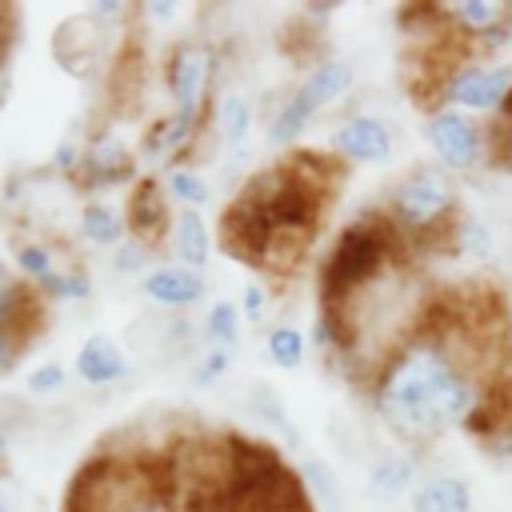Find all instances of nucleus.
<instances>
[{"instance_id":"1","label":"nucleus","mask_w":512,"mask_h":512,"mask_svg":"<svg viewBox=\"0 0 512 512\" xmlns=\"http://www.w3.org/2000/svg\"><path fill=\"white\" fill-rule=\"evenodd\" d=\"M468 400V380L456 372V360L432 340H420L408 352H400L388 364L376 392L380 412L408 436H428L460 420L468 412Z\"/></svg>"},{"instance_id":"2","label":"nucleus","mask_w":512,"mask_h":512,"mask_svg":"<svg viewBox=\"0 0 512 512\" xmlns=\"http://www.w3.org/2000/svg\"><path fill=\"white\" fill-rule=\"evenodd\" d=\"M168 472L152 460H92L68 492V512H172Z\"/></svg>"},{"instance_id":"3","label":"nucleus","mask_w":512,"mask_h":512,"mask_svg":"<svg viewBox=\"0 0 512 512\" xmlns=\"http://www.w3.org/2000/svg\"><path fill=\"white\" fill-rule=\"evenodd\" d=\"M384 256H388V232L376 228V224H352L336 240L328 264H324V304H328V312L344 308V300L356 288L376 280L380 268H384Z\"/></svg>"},{"instance_id":"4","label":"nucleus","mask_w":512,"mask_h":512,"mask_svg":"<svg viewBox=\"0 0 512 512\" xmlns=\"http://www.w3.org/2000/svg\"><path fill=\"white\" fill-rule=\"evenodd\" d=\"M208 80H212V52L196 40H184L172 60H168V88L176 100V116L196 120L208 96Z\"/></svg>"},{"instance_id":"5","label":"nucleus","mask_w":512,"mask_h":512,"mask_svg":"<svg viewBox=\"0 0 512 512\" xmlns=\"http://www.w3.org/2000/svg\"><path fill=\"white\" fill-rule=\"evenodd\" d=\"M392 204H396V216H400L408 228H428V224H436V220L448 212L452 192H448V180H444L440 172L420 168V172H412V176L396 188Z\"/></svg>"},{"instance_id":"6","label":"nucleus","mask_w":512,"mask_h":512,"mask_svg":"<svg viewBox=\"0 0 512 512\" xmlns=\"http://www.w3.org/2000/svg\"><path fill=\"white\" fill-rule=\"evenodd\" d=\"M36 292L12 284L0 276V372H8L12 356L28 344V336H36L40 312H36Z\"/></svg>"},{"instance_id":"7","label":"nucleus","mask_w":512,"mask_h":512,"mask_svg":"<svg viewBox=\"0 0 512 512\" xmlns=\"http://www.w3.org/2000/svg\"><path fill=\"white\" fill-rule=\"evenodd\" d=\"M428 140H432V148H436L452 168H468V164L476 160V152H480L476 128H472L464 116H456V112H440V116L428 124Z\"/></svg>"},{"instance_id":"8","label":"nucleus","mask_w":512,"mask_h":512,"mask_svg":"<svg viewBox=\"0 0 512 512\" xmlns=\"http://www.w3.org/2000/svg\"><path fill=\"white\" fill-rule=\"evenodd\" d=\"M336 148H340L348 160L380 164V160H388V152H392V136H388V128H384L380 120L356 116V120H348V124L336 132Z\"/></svg>"},{"instance_id":"9","label":"nucleus","mask_w":512,"mask_h":512,"mask_svg":"<svg viewBox=\"0 0 512 512\" xmlns=\"http://www.w3.org/2000/svg\"><path fill=\"white\" fill-rule=\"evenodd\" d=\"M124 368H128V360H124V352L116 348V340L108 332H92L76 352V372L88 384H112V380L124 376Z\"/></svg>"},{"instance_id":"10","label":"nucleus","mask_w":512,"mask_h":512,"mask_svg":"<svg viewBox=\"0 0 512 512\" xmlns=\"http://www.w3.org/2000/svg\"><path fill=\"white\" fill-rule=\"evenodd\" d=\"M512 88V72L496 68V72H456V80L448 84V96L464 108H492L504 100V92Z\"/></svg>"},{"instance_id":"11","label":"nucleus","mask_w":512,"mask_h":512,"mask_svg":"<svg viewBox=\"0 0 512 512\" xmlns=\"http://www.w3.org/2000/svg\"><path fill=\"white\" fill-rule=\"evenodd\" d=\"M144 296L160 308H184L204 296V284L188 268H156L144 276Z\"/></svg>"},{"instance_id":"12","label":"nucleus","mask_w":512,"mask_h":512,"mask_svg":"<svg viewBox=\"0 0 512 512\" xmlns=\"http://www.w3.org/2000/svg\"><path fill=\"white\" fill-rule=\"evenodd\" d=\"M128 228L140 244L156 240L164 232V204H160V184L156 180H140L132 200H128Z\"/></svg>"},{"instance_id":"13","label":"nucleus","mask_w":512,"mask_h":512,"mask_svg":"<svg viewBox=\"0 0 512 512\" xmlns=\"http://www.w3.org/2000/svg\"><path fill=\"white\" fill-rule=\"evenodd\" d=\"M172 248H176V256H180L184 264H192V268H204V264H208V252H212L208 228H204V220H200L192 208H184V212L176 216V224H172Z\"/></svg>"},{"instance_id":"14","label":"nucleus","mask_w":512,"mask_h":512,"mask_svg":"<svg viewBox=\"0 0 512 512\" xmlns=\"http://www.w3.org/2000/svg\"><path fill=\"white\" fill-rule=\"evenodd\" d=\"M416 512H468V488L452 476H436L416 492Z\"/></svg>"},{"instance_id":"15","label":"nucleus","mask_w":512,"mask_h":512,"mask_svg":"<svg viewBox=\"0 0 512 512\" xmlns=\"http://www.w3.org/2000/svg\"><path fill=\"white\" fill-rule=\"evenodd\" d=\"M80 228H84V236H88L92 244H120V236H124V224H120V216H116L108 204H100V200L84 204Z\"/></svg>"},{"instance_id":"16","label":"nucleus","mask_w":512,"mask_h":512,"mask_svg":"<svg viewBox=\"0 0 512 512\" xmlns=\"http://www.w3.org/2000/svg\"><path fill=\"white\" fill-rule=\"evenodd\" d=\"M348 84H352V72H348V64H320V68L308 76V84H304L300 92H304L312 104H324V100L340 96Z\"/></svg>"},{"instance_id":"17","label":"nucleus","mask_w":512,"mask_h":512,"mask_svg":"<svg viewBox=\"0 0 512 512\" xmlns=\"http://www.w3.org/2000/svg\"><path fill=\"white\" fill-rule=\"evenodd\" d=\"M88 168H92V172H88L92 184H108V180H120V176L132 172L128 156H124L120 144H112V140H104V144L92 152V164H88Z\"/></svg>"},{"instance_id":"18","label":"nucleus","mask_w":512,"mask_h":512,"mask_svg":"<svg viewBox=\"0 0 512 512\" xmlns=\"http://www.w3.org/2000/svg\"><path fill=\"white\" fill-rule=\"evenodd\" d=\"M16 260H20V268H24L44 292H52V288L60 284V272H56L48 248H40V244H20V248H16Z\"/></svg>"},{"instance_id":"19","label":"nucleus","mask_w":512,"mask_h":512,"mask_svg":"<svg viewBox=\"0 0 512 512\" xmlns=\"http://www.w3.org/2000/svg\"><path fill=\"white\" fill-rule=\"evenodd\" d=\"M312 112H316V104H312L304 92H296V96L276 112V120H272V140H288V136H296Z\"/></svg>"},{"instance_id":"20","label":"nucleus","mask_w":512,"mask_h":512,"mask_svg":"<svg viewBox=\"0 0 512 512\" xmlns=\"http://www.w3.org/2000/svg\"><path fill=\"white\" fill-rule=\"evenodd\" d=\"M268 352H272L276 364L296 368V364L304 360V336H300L296 328H272V336H268Z\"/></svg>"},{"instance_id":"21","label":"nucleus","mask_w":512,"mask_h":512,"mask_svg":"<svg viewBox=\"0 0 512 512\" xmlns=\"http://www.w3.org/2000/svg\"><path fill=\"white\" fill-rule=\"evenodd\" d=\"M220 124H224V140H228L232 148H240L244 136H248V104H244L240 96H224V104H220Z\"/></svg>"},{"instance_id":"22","label":"nucleus","mask_w":512,"mask_h":512,"mask_svg":"<svg viewBox=\"0 0 512 512\" xmlns=\"http://www.w3.org/2000/svg\"><path fill=\"white\" fill-rule=\"evenodd\" d=\"M188 136H192V120H184V116H172V120H160V124L152 128V136H148V148H152V152H172V148H180Z\"/></svg>"},{"instance_id":"23","label":"nucleus","mask_w":512,"mask_h":512,"mask_svg":"<svg viewBox=\"0 0 512 512\" xmlns=\"http://www.w3.org/2000/svg\"><path fill=\"white\" fill-rule=\"evenodd\" d=\"M208 340L224 344V348L236 344V304H228V300L212 304V312H208Z\"/></svg>"},{"instance_id":"24","label":"nucleus","mask_w":512,"mask_h":512,"mask_svg":"<svg viewBox=\"0 0 512 512\" xmlns=\"http://www.w3.org/2000/svg\"><path fill=\"white\" fill-rule=\"evenodd\" d=\"M452 8L460 16V24H468V28H492L500 20V4H492V0H464Z\"/></svg>"},{"instance_id":"25","label":"nucleus","mask_w":512,"mask_h":512,"mask_svg":"<svg viewBox=\"0 0 512 512\" xmlns=\"http://www.w3.org/2000/svg\"><path fill=\"white\" fill-rule=\"evenodd\" d=\"M168 188H172V196L184 200V204H204V200H208V184H204V176H196V172H188V168L172 172Z\"/></svg>"},{"instance_id":"26","label":"nucleus","mask_w":512,"mask_h":512,"mask_svg":"<svg viewBox=\"0 0 512 512\" xmlns=\"http://www.w3.org/2000/svg\"><path fill=\"white\" fill-rule=\"evenodd\" d=\"M404 484H408V464H404V460H384V464L372 472L376 496H396Z\"/></svg>"},{"instance_id":"27","label":"nucleus","mask_w":512,"mask_h":512,"mask_svg":"<svg viewBox=\"0 0 512 512\" xmlns=\"http://www.w3.org/2000/svg\"><path fill=\"white\" fill-rule=\"evenodd\" d=\"M64 384V368L60 364H44V368H36L32 376H28V388L32 392H52V388H60Z\"/></svg>"},{"instance_id":"28","label":"nucleus","mask_w":512,"mask_h":512,"mask_svg":"<svg viewBox=\"0 0 512 512\" xmlns=\"http://www.w3.org/2000/svg\"><path fill=\"white\" fill-rule=\"evenodd\" d=\"M304 472H308V480L316 484V492H320V496H324V500H328V504L336 508L340 500H336V488H332V476H328V472H324V468H320L316 460H308V464H304Z\"/></svg>"},{"instance_id":"29","label":"nucleus","mask_w":512,"mask_h":512,"mask_svg":"<svg viewBox=\"0 0 512 512\" xmlns=\"http://www.w3.org/2000/svg\"><path fill=\"white\" fill-rule=\"evenodd\" d=\"M264 304H268L264 288H260V284H248V288H244V312H248V316L256 320V316L264 312Z\"/></svg>"},{"instance_id":"30","label":"nucleus","mask_w":512,"mask_h":512,"mask_svg":"<svg viewBox=\"0 0 512 512\" xmlns=\"http://www.w3.org/2000/svg\"><path fill=\"white\" fill-rule=\"evenodd\" d=\"M140 256H144V244L132 240V244H120V272H132L140 268Z\"/></svg>"},{"instance_id":"31","label":"nucleus","mask_w":512,"mask_h":512,"mask_svg":"<svg viewBox=\"0 0 512 512\" xmlns=\"http://www.w3.org/2000/svg\"><path fill=\"white\" fill-rule=\"evenodd\" d=\"M224 368H228V348H216V352L208 356V364L196 372V380H212V376H216V372H224Z\"/></svg>"},{"instance_id":"32","label":"nucleus","mask_w":512,"mask_h":512,"mask_svg":"<svg viewBox=\"0 0 512 512\" xmlns=\"http://www.w3.org/2000/svg\"><path fill=\"white\" fill-rule=\"evenodd\" d=\"M496 452H500V460H508L512 464V432H504V436H496V444H492Z\"/></svg>"},{"instance_id":"33","label":"nucleus","mask_w":512,"mask_h":512,"mask_svg":"<svg viewBox=\"0 0 512 512\" xmlns=\"http://www.w3.org/2000/svg\"><path fill=\"white\" fill-rule=\"evenodd\" d=\"M148 8H152V16H160V20H168V16H172V8H176V4H148Z\"/></svg>"},{"instance_id":"34","label":"nucleus","mask_w":512,"mask_h":512,"mask_svg":"<svg viewBox=\"0 0 512 512\" xmlns=\"http://www.w3.org/2000/svg\"><path fill=\"white\" fill-rule=\"evenodd\" d=\"M0 20H8V12H0ZM4 52H8V32L0 28V64H4Z\"/></svg>"},{"instance_id":"35","label":"nucleus","mask_w":512,"mask_h":512,"mask_svg":"<svg viewBox=\"0 0 512 512\" xmlns=\"http://www.w3.org/2000/svg\"><path fill=\"white\" fill-rule=\"evenodd\" d=\"M0 512H4V488H0Z\"/></svg>"},{"instance_id":"36","label":"nucleus","mask_w":512,"mask_h":512,"mask_svg":"<svg viewBox=\"0 0 512 512\" xmlns=\"http://www.w3.org/2000/svg\"><path fill=\"white\" fill-rule=\"evenodd\" d=\"M0 456H4V436H0Z\"/></svg>"},{"instance_id":"37","label":"nucleus","mask_w":512,"mask_h":512,"mask_svg":"<svg viewBox=\"0 0 512 512\" xmlns=\"http://www.w3.org/2000/svg\"><path fill=\"white\" fill-rule=\"evenodd\" d=\"M508 40H512V28H508Z\"/></svg>"}]
</instances>
